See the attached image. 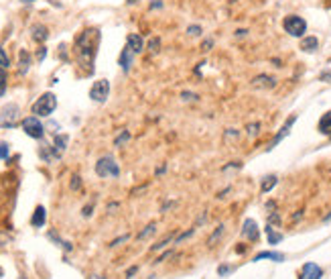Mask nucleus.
I'll return each mask as SVG.
<instances>
[{
	"instance_id": "obj_1",
	"label": "nucleus",
	"mask_w": 331,
	"mask_h": 279,
	"mask_svg": "<svg viewBox=\"0 0 331 279\" xmlns=\"http://www.w3.org/2000/svg\"><path fill=\"white\" fill-rule=\"evenodd\" d=\"M98 45H100V33H98V29H86L75 39L73 51H75V57H77V63L88 73L94 71V59H96Z\"/></svg>"
},
{
	"instance_id": "obj_2",
	"label": "nucleus",
	"mask_w": 331,
	"mask_h": 279,
	"mask_svg": "<svg viewBox=\"0 0 331 279\" xmlns=\"http://www.w3.org/2000/svg\"><path fill=\"white\" fill-rule=\"evenodd\" d=\"M55 108H57L55 94L47 92V94H43V96L33 104V114H35V116H51Z\"/></svg>"
},
{
	"instance_id": "obj_3",
	"label": "nucleus",
	"mask_w": 331,
	"mask_h": 279,
	"mask_svg": "<svg viewBox=\"0 0 331 279\" xmlns=\"http://www.w3.org/2000/svg\"><path fill=\"white\" fill-rule=\"evenodd\" d=\"M96 173L100 175V177H118L120 175V168H118V163H116V159L110 157V155H106V157H100L98 159V163H96Z\"/></svg>"
},
{
	"instance_id": "obj_4",
	"label": "nucleus",
	"mask_w": 331,
	"mask_h": 279,
	"mask_svg": "<svg viewBox=\"0 0 331 279\" xmlns=\"http://www.w3.org/2000/svg\"><path fill=\"white\" fill-rule=\"evenodd\" d=\"M282 27H284V31H286L288 35H293V37H303V33L307 31V23H305L301 16H297V14L286 16V18L282 21Z\"/></svg>"
},
{
	"instance_id": "obj_5",
	"label": "nucleus",
	"mask_w": 331,
	"mask_h": 279,
	"mask_svg": "<svg viewBox=\"0 0 331 279\" xmlns=\"http://www.w3.org/2000/svg\"><path fill=\"white\" fill-rule=\"evenodd\" d=\"M23 131H25L31 139H43V135H45V126L41 124L39 116H27V118L23 120Z\"/></svg>"
},
{
	"instance_id": "obj_6",
	"label": "nucleus",
	"mask_w": 331,
	"mask_h": 279,
	"mask_svg": "<svg viewBox=\"0 0 331 279\" xmlns=\"http://www.w3.org/2000/svg\"><path fill=\"white\" fill-rule=\"evenodd\" d=\"M108 94H110V82L108 80H96L94 86L90 88V98L94 102H106Z\"/></svg>"
},
{
	"instance_id": "obj_7",
	"label": "nucleus",
	"mask_w": 331,
	"mask_h": 279,
	"mask_svg": "<svg viewBox=\"0 0 331 279\" xmlns=\"http://www.w3.org/2000/svg\"><path fill=\"white\" fill-rule=\"evenodd\" d=\"M18 120V106L16 104H6L0 114V124L2 126H14Z\"/></svg>"
},
{
	"instance_id": "obj_8",
	"label": "nucleus",
	"mask_w": 331,
	"mask_h": 279,
	"mask_svg": "<svg viewBox=\"0 0 331 279\" xmlns=\"http://www.w3.org/2000/svg\"><path fill=\"white\" fill-rule=\"evenodd\" d=\"M242 234L248 238V240H252V243H256L258 238H260V230H258V224L254 222V220H246L244 222V228H242Z\"/></svg>"
},
{
	"instance_id": "obj_9",
	"label": "nucleus",
	"mask_w": 331,
	"mask_h": 279,
	"mask_svg": "<svg viewBox=\"0 0 331 279\" xmlns=\"http://www.w3.org/2000/svg\"><path fill=\"white\" fill-rule=\"evenodd\" d=\"M321 277H323V271H321L319 265H315V263L303 265V269H301V279H321Z\"/></svg>"
},
{
	"instance_id": "obj_10",
	"label": "nucleus",
	"mask_w": 331,
	"mask_h": 279,
	"mask_svg": "<svg viewBox=\"0 0 331 279\" xmlns=\"http://www.w3.org/2000/svg\"><path fill=\"white\" fill-rule=\"evenodd\" d=\"M295 120H297V116H291V118H288V120H286V122H284V126H282V128H280V133H278V135H276L275 139H273V143H271V145H268V151H271V149H275L276 145H278V143H280V141H282V139H284V137H286V135H288V131H291V126H293V124H295Z\"/></svg>"
},
{
	"instance_id": "obj_11",
	"label": "nucleus",
	"mask_w": 331,
	"mask_h": 279,
	"mask_svg": "<svg viewBox=\"0 0 331 279\" xmlns=\"http://www.w3.org/2000/svg\"><path fill=\"white\" fill-rule=\"evenodd\" d=\"M126 45H128L134 53H140V51L144 49V39H142L138 33H130L128 39H126Z\"/></svg>"
},
{
	"instance_id": "obj_12",
	"label": "nucleus",
	"mask_w": 331,
	"mask_h": 279,
	"mask_svg": "<svg viewBox=\"0 0 331 279\" xmlns=\"http://www.w3.org/2000/svg\"><path fill=\"white\" fill-rule=\"evenodd\" d=\"M132 57H134V51L126 45V47L122 49V53H120V59H118V61H120V67H122L124 71H128V69H130V65H132Z\"/></svg>"
},
{
	"instance_id": "obj_13",
	"label": "nucleus",
	"mask_w": 331,
	"mask_h": 279,
	"mask_svg": "<svg viewBox=\"0 0 331 279\" xmlns=\"http://www.w3.org/2000/svg\"><path fill=\"white\" fill-rule=\"evenodd\" d=\"M252 86L254 88H275L276 86V80L271 78V76H256L252 80Z\"/></svg>"
},
{
	"instance_id": "obj_14",
	"label": "nucleus",
	"mask_w": 331,
	"mask_h": 279,
	"mask_svg": "<svg viewBox=\"0 0 331 279\" xmlns=\"http://www.w3.org/2000/svg\"><path fill=\"white\" fill-rule=\"evenodd\" d=\"M31 37H33L35 41L43 43V41L49 37V31H47V27H43V25H33V27H31Z\"/></svg>"
},
{
	"instance_id": "obj_15",
	"label": "nucleus",
	"mask_w": 331,
	"mask_h": 279,
	"mask_svg": "<svg viewBox=\"0 0 331 279\" xmlns=\"http://www.w3.org/2000/svg\"><path fill=\"white\" fill-rule=\"evenodd\" d=\"M47 220V212H45V208L43 206H37L35 208V214H33V218H31V224L35 226V228H41L43 224Z\"/></svg>"
},
{
	"instance_id": "obj_16",
	"label": "nucleus",
	"mask_w": 331,
	"mask_h": 279,
	"mask_svg": "<svg viewBox=\"0 0 331 279\" xmlns=\"http://www.w3.org/2000/svg\"><path fill=\"white\" fill-rule=\"evenodd\" d=\"M67 135H57L55 139H53V153H55V157H59L63 151H65V145H67Z\"/></svg>"
},
{
	"instance_id": "obj_17",
	"label": "nucleus",
	"mask_w": 331,
	"mask_h": 279,
	"mask_svg": "<svg viewBox=\"0 0 331 279\" xmlns=\"http://www.w3.org/2000/svg\"><path fill=\"white\" fill-rule=\"evenodd\" d=\"M29 67H31V55L23 49V51L18 53V71H20V73H27Z\"/></svg>"
},
{
	"instance_id": "obj_18",
	"label": "nucleus",
	"mask_w": 331,
	"mask_h": 279,
	"mask_svg": "<svg viewBox=\"0 0 331 279\" xmlns=\"http://www.w3.org/2000/svg\"><path fill=\"white\" fill-rule=\"evenodd\" d=\"M317 45H319V41H317L315 37H305V39L301 41V49L307 51V53H313V51L317 49Z\"/></svg>"
},
{
	"instance_id": "obj_19",
	"label": "nucleus",
	"mask_w": 331,
	"mask_h": 279,
	"mask_svg": "<svg viewBox=\"0 0 331 279\" xmlns=\"http://www.w3.org/2000/svg\"><path fill=\"white\" fill-rule=\"evenodd\" d=\"M262 259H273L276 263H280V261L284 259V255H282V253H273V251H264V253H258V255L254 257V261H262Z\"/></svg>"
},
{
	"instance_id": "obj_20",
	"label": "nucleus",
	"mask_w": 331,
	"mask_h": 279,
	"mask_svg": "<svg viewBox=\"0 0 331 279\" xmlns=\"http://www.w3.org/2000/svg\"><path fill=\"white\" fill-rule=\"evenodd\" d=\"M319 131H321L323 135H331V110L325 112V114L321 116V120H319Z\"/></svg>"
},
{
	"instance_id": "obj_21",
	"label": "nucleus",
	"mask_w": 331,
	"mask_h": 279,
	"mask_svg": "<svg viewBox=\"0 0 331 279\" xmlns=\"http://www.w3.org/2000/svg\"><path fill=\"white\" fill-rule=\"evenodd\" d=\"M266 236H268V243L271 245H276V243H280L282 240V234L280 232H275V228L268 224V228H266Z\"/></svg>"
},
{
	"instance_id": "obj_22",
	"label": "nucleus",
	"mask_w": 331,
	"mask_h": 279,
	"mask_svg": "<svg viewBox=\"0 0 331 279\" xmlns=\"http://www.w3.org/2000/svg\"><path fill=\"white\" fill-rule=\"evenodd\" d=\"M275 185H276V175H266V177L262 179V192H264V194L271 192Z\"/></svg>"
},
{
	"instance_id": "obj_23",
	"label": "nucleus",
	"mask_w": 331,
	"mask_h": 279,
	"mask_svg": "<svg viewBox=\"0 0 331 279\" xmlns=\"http://www.w3.org/2000/svg\"><path fill=\"white\" fill-rule=\"evenodd\" d=\"M157 232V224H149L140 234H138V240H144V238H149L151 234H155Z\"/></svg>"
},
{
	"instance_id": "obj_24",
	"label": "nucleus",
	"mask_w": 331,
	"mask_h": 279,
	"mask_svg": "<svg viewBox=\"0 0 331 279\" xmlns=\"http://www.w3.org/2000/svg\"><path fill=\"white\" fill-rule=\"evenodd\" d=\"M6 82H8L6 69H4V67H0V96H4V92H6Z\"/></svg>"
},
{
	"instance_id": "obj_25",
	"label": "nucleus",
	"mask_w": 331,
	"mask_h": 279,
	"mask_svg": "<svg viewBox=\"0 0 331 279\" xmlns=\"http://www.w3.org/2000/svg\"><path fill=\"white\" fill-rule=\"evenodd\" d=\"M8 65H10V59H8V55L4 53V49L0 47V67H4V69H6Z\"/></svg>"
},
{
	"instance_id": "obj_26",
	"label": "nucleus",
	"mask_w": 331,
	"mask_h": 279,
	"mask_svg": "<svg viewBox=\"0 0 331 279\" xmlns=\"http://www.w3.org/2000/svg\"><path fill=\"white\" fill-rule=\"evenodd\" d=\"M128 137H130V135L124 131V133H122V135H120V137L114 141V145H116V147H122V143H126V141H128Z\"/></svg>"
},
{
	"instance_id": "obj_27",
	"label": "nucleus",
	"mask_w": 331,
	"mask_h": 279,
	"mask_svg": "<svg viewBox=\"0 0 331 279\" xmlns=\"http://www.w3.org/2000/svg\"><path fill=\"white\" fill-rule=\"evenodd\" d=\"M221 234H223V226H218V230H216V234H214V236L210 238V247H214V243H216V240L220 238Z\"/></svg>"
},
{
	"instance_id": "obj_28",
	"label": "nucleus",
	"mask_w": 331,
	"mask_h": 279,
	"mask_svg": "<svg viewBox=\"0 0 331 279\" xmlns=\"http://www.w3.org/2000/svg\"><path fill=\"white\" fill-rule=\"evenodd\" d=\"M187 33H189L191 37H197V35H201V27L193 25V27H189V29H187Z\"/></svg>"
},
{
	"instance_id": "obj_29",
	"label": "nucleus",
	"mask_w": 331,
	"mask_h": 279,
	"mask_svg": "<svg viewBox=\"0 0 331 279\" xmlns=\"http://www.w3.org/2000/svg\"><path fill=\"white\" fill-rule=\"evenodd\" d=\"M258 128H260V124H258V122L250 124V126H248V135H250V137H256V135H258Z\"/></svg>"
},
{
	"instance_id": "obj_30",
	"label": "nucleus",
	"mask_w": 331,
	"mask_h": 279,
	"mask_svg": "<svg viewBox=\"0 0 331 279\" xmlns=\"http://www.w3.org/2000/svg\"><path fill=\"white\" fill-rule=\"evenodd\" d=\"M6 157H8V145L0 143V159H6Z\"/></svg>"
},
{
	"instance_id": "obj_31",
	"label": "nucleus",
	"mask_w": 331,
	"mask_h": 279,
	"mask_svg": "<svg viewBox=\"0 0 331 279\" xmlns=\"http://www.w3.org/2000/svg\"><path fill=\"white\" fill-rule=\"evenodd\" d=\"M47 57V47H39L37 49V61H43Z\"/></svg>"
},
{
	"instance_id": "obj_32",
	"label": "nucleus",
	"mask_w": 331,
	"mask_h": 279,
	"mask_svg": "<svg viewBox=\"0 0 331 279\" xmlns=\"http://www.w3.org/2000/svg\"><path fill=\"white\" fill-rule=\"evenodd\" d=\"M159 45H161V43H159V39H151V45H149V47H151V51H153V53H157V51H159Z\"/></svg>"
},
{
	"instance_id": "obj_33",
	"label": "nucleus",
	"mask_w": 331,
	"mask_h": 279,
	"mask_svg": "<svg viewBox=\"0 0 331 279\" xmlns=\"http://www.w3.org/2000/svg\"><path fill=\"white\" fill-rule=\"evenodd\" d=\"M171 238H173V236H169V238H165V240H161L159 245H155V247H153V251H161V249L165 247V245H167V243H169V240H171Z\"/></svg>"
},
{
	"instance_id": "obj_34",
	"label": "nucleus",
	"mask_w": 331,
	"mask_h": 279,
	"mask_svg": "<svg viewBox=\"0 0 331 279\" xmlns=\"http://www.w3.org/2000/svg\"><path fill=\"white\" fill-rule=\"evenodd\" d=\"M230 271H232V269H230V267H225V265H221V267H218V273H220L221 277H223V275H227Z\"/></svg>"
},
{
	"instance_id": "obj_35",
	"label": "nucleus",
	"mask_w": 331,
	"mask_h": 279,
	"mask_svg": "<svg viewBox=\"0 0 331 279\" xmlns=\"http://www.w3.org/2000/svg\"><path fill=\"white\" fill-rule=\"evenodd\" d=\"M197 96L195 94H191V92H183V100H195Z\"/></svg>"
},
{
	"instance_id": "obj_36",
	"label": "nucleus",
	"mask_w": 331,
	"mask_h": 279,
	"mask_svg": "<svg viewBox=\"0 0 331 279\" xmlns=\"http://www.w3.org/2000/svg\"><path fill=\"white\" fill-rule=\"evenodd\" d=\"M71 188H73V190H79V177H77V175L73 177V181H71Z\"/></svg>"
},
{
	"instance_id": "obj_37",
	"label": "nucleus",
	"mask_w": 331,
	"mask_h": 279,
	"mask_svg": "<svg viewBox=\"0 0 331 279\" xmlns=\"http://www.w3.org/2000/svg\"><path fill=\"white\" fill-rule=\"evenodd\" d=\"M49 236H51V238H55L53 234H49ZM55 240H57V238H55ZM59 243L63 245V249H65V251H71V245H69V243H63V240H59Z\"/></svg>"
},
{
	"instance_id": "obj_38",
	"label": "nucleus",
	"mask_w": 331,
	"mask_h": 279,
	"mask_svg": "<svg viewBox=\"0 0 331 279\" xmlns=\"http://www.w3.org/2000/svg\"><path fill=\"white\" fill-rule=\"evenodd\" d=\"M321 80H325V82H331V73H329V71H325V73H321Z\"/></svg>"
},
{
	"instance_id": "obj_39",
	"label": "nucleus",
	"mask_w": 331,
	"mask_h": 279,
	"mask_svg": "<svg viewBox=\"0 0 331 279\" xmlns=\"http://www.w3.org/2000/svg\"><path fill=\"white\" fill-rule=\"evenodd\" d=\"M136 273V267H132V269H128V277H132Z\"/></svg>"
},
{
	"instance_id": "obj_40",
	"label": "nucleus",
	"mask_w": 331,
	"mask_h": 279,
	"mask_svg": "<svg viewBox=\"0 0 331 279\" xmlns=\"http://www.w3.org/2000/svg\"><path fill=\"white\" fill-rule=\"evenodd\" d=\"M126 2H128V4H136L138 0H126Z\"/></svg>"
},
{
	"instance_id": "obj_41",
	"label": "nucleus",
	"mask_w": 331,
	"mask_h": 279,
	"mask_svg": "<svg viewBox=\"0 0 331 279\" xmlns=\"http://www.w3.org/2000/svg\"><path fill=\"white\" fill-rule=\"evenodd\" d=\"M23 2H35V0H23Z\"/></svg>"
},
{
	"instance_id": "obj_42",
	"label": "nucleus",
	"mask_w": 331,
	"mask_h": 279,
	"mask_svg": "<svg viewBox=\"0 0 331 279\" xmlns=\"http://www.w3.org/2000/svg\"><path fill=\"white\" fill-rule=\"evenodd\" d=\"M20 279H25V277H20Z\"/></svg>"
}]
</instances>
